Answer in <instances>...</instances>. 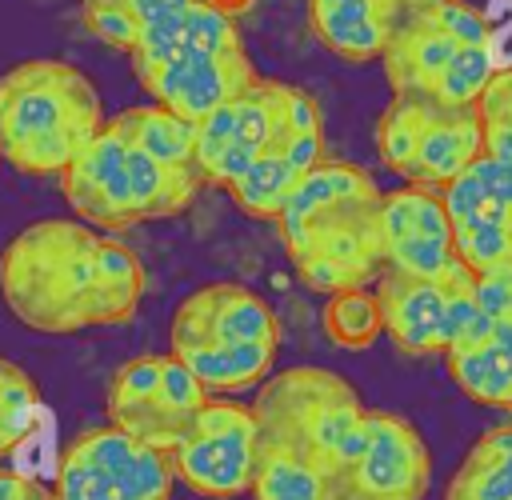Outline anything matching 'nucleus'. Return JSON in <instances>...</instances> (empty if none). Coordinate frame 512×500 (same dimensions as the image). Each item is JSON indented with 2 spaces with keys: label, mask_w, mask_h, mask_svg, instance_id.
Segmentation results:
<instances>
[{
  "label": "nucleus",
  "mask_w": 512,
  "mask_h": 500,
  "mask_svg": "<svg viewBox=\"0 0 512 500\" xmlns=\"http://www.w3.org/2000/svg\"><path fill=\"white\" fill-rule=\"evenodd\" d=\"M144 296L140 256L112 232L48 216L0 252V300L32 332L72 336L128 324Z\"/></svg>",
  "instance_id": "nucleus-1"
},
{
  "label": "nucleus",
  "mask_w": 512,
  "mask_h": 500,
  "mask_svg": "<svg viewBox=\"0 0 512 500\" xmlns=\"http://www.w3.org/2000/svg\"><path fill=\"white\" fill-rule=\"evenodd\" d=\"M380 184L348 160H320L276 216L280 244L304 288L336 296L372 288L384 272Z\"/></svg>",
  "instance_id": "nucleus-2"
},
{
  "label": "nucleus",
  "mask_w": 512,
  "mask_h": 500,
  "mask_svg": "<svg viewBox=\"0 0 512 500\" xmlns=\"http://www.w3.org/2000/svg\"><path fill=\"white\" fill-rule=\"evenodd\" d=\"M108 124L84 68L36 56L0 72V160L24 176H64Z\"/></svg>",
  "instance_id": "nucleus-3"
},
{
  "label": "nucleus",
  "mask_w": 512,
  "mask_h": 500,
  "mask_svg": "<svg viewBox=\"0 0 512 500\" xmlns=\"http://www.w3.org/2000/svg\"><path fill=\"white\" fill-rule=\"evenodd\" d=\"M252 416L260 448L296 452L340 484L360 456L368 408L340 372L296 364L260 384Z\"/></svg>",
  "instance_id": "nucleus-4"
},
{
  "label": "nucleus",
  "mask_w": 512,
  "mask_h": 500,
  "mask_svg": "<svg viewBox=\"0 0 512 500\" xmlns=\"http://www.w3.org/2000/svg\"><path fill=\"white\" fill-rule=\"evenodd\" d=\"M320 128L324 120L312 92L272 76H256L236 100L220 104L196 124V172L208 184L232 188L272 144Z\"/></svg>",
  "instance_id": "nucleus-5"
},
{
  "label": "nucleus",
  "mask_w": 512,
  "mask_h": 500,
  "mask_svg": "<svg viewBox=\"0 0 512 500\" xmlns=\"http://www.w3.org/2000/svg\"><path fill=\"white\" fill-rule=\"evenodd\" d=\"M212 396L204 384L172 356V352H148L132 356L112 372L108 384V424L128 432L140 444H152L160 452H172L192 416Z\"/></svg>",
  "instance_id": "nucleus-6"
},
{
  "label": "nucleus",
  "mask_w": 512,
  "mask_h": 500,
  "mask_svg": "<svg viewBox=\"0 0 512 500\" xmlns=\"http://www.w3.org/2000/svg\"><path fill=\"white\" fill-rule=\"evenodd\" d=\"M172 484L176 472L168 452L108 424L68 444L52 500H172Z\"/></svg>",
  "instance_id": "nucleus-7"
},
{
  "label": "nucleus",
  "mask_w": 512,
  "mask_h": 500,
  "mask_svg": "<svg viewBox=\"0 0 512 500\" xmlns=\"http://www.w3.org/2000/svg\"><path fill=\"white\" fill-rule=\"evenodd\" d=\"M168 460L176 480H184L196 496H208V500L248 496L260 464V436H256L252 408L212 396L192 416V424L184 428Z\"/></svg>",
  "instance_id": "nucleus-8"
},
{
  "label": "nucleus",
  "mask_w": 512,
  "mask_h": 500,
  "mask_svg": "<svg viewBox=\"0 0 512 500\" xmlns=\"http://www.w3.org/2000/svg\"><path fill=\"white\" fill-rule=\"evenodd\" d=\"M372 288L384 312V336L404 356H448L476 316V276L468 268L440 280H416L384 268Z\"/></svg>",
  "instance_id": "nucleus-9"
},
{
  "label": "nucleus",
  "mask_w": 512,
  "mask_h": 500,
  "mask_svg": "<svg viewBox=\"0 0 512 500\" xmlns=\"http://www.w3.org/2000/svg\"><path fill=\"white\" fill-rule=\"evenodd\" d=\"M488 20L464 0L420 4L392 24L384 48V76L392 96H424L432 100L440 76L456 64V56L472 44H488Z\"/></svg>",
  "instance_id": "nucleus-10"
},
{
  "label": "nucleus",
  "mask_w": 512,
  "mask_h": 500,
  "mask_svg": "<svg viewBox=\"0 0 512 500\" xmlns=\"http://www.w3.org/2000/svg\"><path fill=\"white\" fill-rule=\"evenodd\" d=\"M280 348V320L272 304L236 280H216L180 300L172 316V356L188 352H236V348Z\"/></svg>",
  "instance_id": "nucleus-11"
},
{
  "label": "nucleus",
  "mask_w": 512,
  "mask_h": 500,
  "mask_svg": "<svg viewBox=\"0 0 512 500\" xmlns=\"http://www.w3.org/2000/svg\"><path fill=\"white\" fill-rule=\"evenodd\" d=\"M432 484V456L424 436L396 412L368 408L364 444L340 480L348 500H424Z\"/></svg>",
  "instance_id": "nucleus-12"
},
{
  "label": "nucleus",
  "mask_w": 512,
  "mask_h": 500,
  "mask_svg": "<svg viewBox=\"0 0 512 500\" xmlns=\"http://www.w3.org/2000/svg\"><path fill=\"white\" fill-rule=\"evenodd\" d=\"M380 240H384V268L416 280H440L460 264L452 224L444 212L440 192L432 188H392L380 200Z\"/></svg>",
  "instance_id": "nucleus-13"
},
{
  "label": "nucleus",
  "mask_w": 512,
  "mask_h": 500,
  "mask_svg": "<svg viewBox=\"0 0 512 500\" xmlns=\"http://www.w3.org/2000/svg\"><path fill=\"white\" fill-rule=\"evenodd\" d=\"M64 200L72 204L76 220L100 228V232H128L140 224L132 176H128V140L116 120H108L96 140L68 164L60 176Z\"/></svg>",
  "instance_id": "nucleus-14"
},
{
  "label": "nucleus",
  "mask_w": 512,
  "mask_h": 500,
  "mask_svg": "<svg viewBox=\"0 0 512 500\" xmlns=\"http://www.w3.org/2000/svg\"><path fill=\"white\" fill-rule=\"evenodd\" d=\"M256 76L260 72L248 60V52L244 48H232V52H220V56H204V60H184V64L156 68L152 76L140 80V88L152 96V104L176 112L188 124H200L220 104L236 100Z\"/></svg>",
  "instance_id": "nucleus-15"
},
{
  "label": "nucleus",
  "mask_w": 512,
  "mask_h": 500,
  "mask_svg": "<svg viewBox=\"0 0 512 500\" xmlns=\"http://www.w3.org/2000/svg\"><path fill=\"white\" fill-rule=\"evenodd\" d=\"M232 48H244V44H240V32H236L228 8H220L212 0H196V4H188L172 16H164V20L144 24L128 60H132L136 80H144L156 68L220 56V52H232Z\"/></svg>",
  "instance_id": "nucleus-16"
},
{
  "label": "nucleus",
  "mask_w": 512,
  "mask_h": 500,
  "mask_svg": "<svg viewBox=\"0 0 512 500\" xmlns=\"http://www.w3.org/2000/svg\"><path fill=\"white\" fill-rule=\"evenodd\" d=\"M484 156V128H480V108H444L428 104L416 152L408 160L404 180L416 188H448L460 172H468Z\"/></svg>",
  "instance_id": "nucleus-17"
},
{
  "label": "nucleus",
  "mask_w": 512,
  "mask_h": 500,
  "mask_svg": "<svg viewBox=\"0 0 512 500\" xmlns=\"http://www.w3.org/2000/svg\"><path fill=\"white\" fill-rule=\"evenodd\" d=\"M444 360L464 396L512 412V316L492 320L476 312Z\"/></svg>",
  "instance_id": "nucleus-18"
},
{
  "label": "nucleus",
  "mask_w": 512,
  "mask_h": 500,
  "mask_svg": "<svg viewBox=\"0 0 512 500\" xmlns=\"http://www.w3.org/2000/svg\"><path fill=\"white\" fill-rule=\"evenodd\" d=\"M324 160V128L320 132H304L292 140L272 144L232 188V204L256 220H276L284 200L292 196V188Z\"/></svg>",
  "instance_id": "nucleus-19"
},
{
  "label": "nucleus",
  "mask_w": 512,
  "mask_h": 500,
  "mask_svg": "<svg viewBox=\"0 0 512 500\" xmlns=\"http://www.w3.org/2000/svg\"><path fill=\"white\" fill-rule=\"evenodd\" d=\"M308 20L320 44L352 64L384 56L396 24L384 0H308Z\"/></svg>",
  "instance_id": "nucleus-20"
},
{
  "label": "nucleus",
  "mask_w": 512,
  "mask_h": 500,
  "mask_svg": "<svg viewBox=\"0 0 512 500\" xmlns=\"http://www.w3.org/2000/svg\"><path fill=\"white\" fill-rule=\"evenodd\" d=\"M452 228L464 224H512V164L480 156L448 188H440Z\"/></svg>",
  "instance_id": "nucleus-21"
},
{
  "label": "nucleus",
  "mask_w": 512,
  "mask_h": 500,
  "mask_svg": "<svg viewBox=\"0 0 512 500\" xmlns=\"http://www.w3.org/2000/svg\"><path fill=\"white\" fill-rule=\"evenodd\" d=\"M444 500H512V424L484 432L468 448Z\"/></svg>",
  "instance_id": "nucleus-22"
},
{
  "label": "nucleus",
  "mask_w": 512,
  "mask_h": 500,
  "mask_svg": "<svg viewBox=\"0 0 512 500\" xmlns=\"http://www.w3.org/2000/svg\"><path fill=\"white\" fill-rule=\"evenodd\" d=\"M124 136L132 144H140L148 156H156L160 164H172V168H196V124L180 120L176 112L160 108V104H136V108H124L112 116Z\"/></svg>",
  "instance_id": "nucleus-23"
},
{
  "label": "nucleus",
  "mask_w": 512,
  "mask_h": 500,
  "mask_svg": "<svg viewBox=\"0 0 512 500\" xmlns=\"http://www.w3.org/2000/svg\"><path fill=\"white\" fill-rule=\"evenodd\" d=\"M252 500H340V484L320 472L312 460L284 452V448H260Z\"/></svg>",
  "instance_id": "nucleus-24"
},
{
  "label": "nucleus",
  "mask_w": 512,
  "mask_h": 500,
  "mask_svg": "<svg viewBox=\"0 0 512 500\" xmlns=\"http://www.w3.org/2000/svg\"><path fill=\"white\" fill-rule=\"evenodd\" d=\"M324 332L336 348L360 352L384 336V312L376 288H348L324 300Z\"/></svg>",
  "instance_id": "nucleus-25"
},
{
  "label": "nucleus",
  "mask_w": 512,
  "mask_h": 500,
  "mask_svg": "<svg viewBox=\"0 0 512 500\" xmlns=\"http://www.w3.org/2000/svg\"><path fill=\"white\" fill-rule=\"evenodd\" d=\"M428 104L432 100H424V96H392L388 108L376 120V152L400 176L408 172V160L416 152V140H420V128H424Z\"/></svg>",
  "instance_id": "nucleus-26"
},
{
  "label": "nucleus",
  "mask_w": 512,
  "mask_h": 500,
  "mask_svg": "<svg viewBox=\"0 0 512 500\" xmlns=\"http://www.w3.org/2000/svg\"><path fill=\"white\" fill-rule=\"evenodd\" d=\"M40 412V392L32 384V376L20 368V364H4V376H0V440H4V452L16 448L32 420Z\"/></svg>",
  "instance_id": "nucleus-27"
},
{
  "label": "nucleus",
  "mask_w": 512,
  "mask_h": 500,
  "mask_svg": "<svg viewBox=\"0 0 512 500\" xmlns=\"http://www.w3.org/2000/svg\"><path fill=\"white\" fill-rule=\"evenodd\" d=\"M80 12H84V24L92 36H100L104 44L120 48V52H132L136 40H140V20L120 4V0H80Z\"/></svg>",
  "instance_id": "nucleus-28"
},
{
  "label": "nucleus",
  "mask_w": 512,
  "mask_h": 500,
  "mask_svg": "<svg viewBox=\"0 0 512 500\" xmlns=\"http://www.w3.org/2000/svg\"><path fill=\"white\" fill-rule=\"evenodd\" d=\"M476 312L504 320L512 316V264L488 276H476Z\"/></svg>",
  "instance_id": "nucleus-29"
},
{
  "label": "nucleus",
  "mask_w": 512,
  "mask_h": 500,
  "mask_svg": "<svg viewBox=\"0 0 512 500\" xmlns=\"http://www.w3.org/2000/svg\"><path fill=\"white\" fill-rule=\"evenodd\" d=\"M136 20H140V28L144 24H152V20H164V16H172V12H180V8H188V4H196V0H120Z\"/></svg>",
  "instance_id": "nucleus-30"
},
{
  "label": "nucleus",
  "mask_w": 512,
  "mask_h": 500,
  "mask_svg": "<svg viewBox=\"0 0 512 500\" xmlns=\"http://www.w3.org/2000/svg\"><path fill=\"white\" fill-rule=\"evenodd\" d=\"M36 492H40V484L24 480L20 472L0 468V500H36Z\"/></svg>",
  "instance_id": "nucleus-31"
},
{
  "label": "nucleus",
  "mask_w": 512,
  "mask_h": 500,
  "mask_svg": "<svg viewBox=\"0 0 512 500\" xmlns=\"http://www.w3.org/2000/svg\"><path fill=\"white\" fill-rule=\"evenodd\" d=\"M420 4H428V0H384V8H388V16H392V20L408 16V12H412V8H420Z\"/></svg>",
  "instance_id": "nucleus-32"
},
{
  "label": "nucleus",
  "mask_w": 512,
  "mask_h": 500,
  "mask_svg": "<svg viewBox=\"0 0 512 500\" xmlns=\"http://www.w3.org/2000/svg\"><path fill=\"white\" fill-rule=\"evenodd\" d=\"M500 80L508 84V92H512V68H500Z\"/></svg>",
  "instance_id": "nucleus-33"
},
{
  "label": "nucleus",
  "mask_w": 512,
  "mask_h": 500,
  "mask_svg": "<svg viewBox=\"0 0 512 500\" xmlns=\"http://www.w3.org/2000/svg\"><path fill=\"white\" fill-rule=\"evenodd\" d=\"M36 500H52V492H44V488H40V492H36Z\"/></svg>",
  "instance_id": "nucleus-34"
},
{
  "label": "nucleus",
  "mask_w": 512,
  "mask_h": 500,
  "mask_svg": "<svg viewBox=\"0 0 512 500\" xmlns=\"http://www.w3.org/2000/svg\"><path fill=\"white\" fill-rule=\"evenodd\" d=\"M4 364H8V360H0V376H4Z\"/></svg>",
  "instance_id": "nucleus-35"
},
{
  "label": "nucleus",
  "mask_w": 512,
  "mask_h": 500,
  "mask_svg": "<svg viewBox=\"0 0 512 500\" xmlns=\"http://www.w3.org/2000/svg\"><path fill=\"white\" fill-rule=\"evenodd\" d=\"M0 452H4V440H0Z\"/></svg>",
  "instance_id": "nucleus-36"
},
{
  "label": "nucleus",
  "mask_w": 512,
  "mask_h": 500,
  "mask_svg": "<svg viewBox=\"0 0 512 500\" xmlns=\"http://www.w3.org/2000/svg\"><path fill=\"white\" fill-rule=\"evenodd\" d=\"M428 4H436V0H428Z\"/></svg>",
  "instance_id": "nucleus-37"
},
{
  "label": "nucleus",
  "mask_w": 512,
  "mask_h": 500,
  "mask_svg": "<svg viewBox=\"0 0 512 500\" xmlns=\"http://www.w3.org/2000/svg\"><path fill=\"white\" fill-rule=\"evenodd\" d=\"M0 164H4V160H0Z\"/></svg>",
  "instance_id": "nucleus-38"
}]
</instances>
